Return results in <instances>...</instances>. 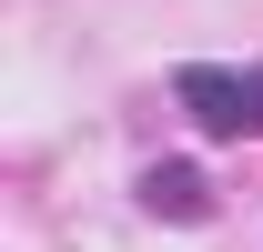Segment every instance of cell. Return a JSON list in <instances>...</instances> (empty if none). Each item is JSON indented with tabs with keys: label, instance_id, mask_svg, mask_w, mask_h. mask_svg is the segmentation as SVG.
I'll use <instances>...</instances> for the list:
<instances>
[{
	"label": "cell",
	"instance_id": "obj_1",
	"mask_svg": "<svg viewBox=\"0 0 263 252\" xmlns=\"http://www.w3.org/2000/svg\"><path fill=\"white\" fill-rule=\"evenodd\" d=\"M172 91H182V111H193L202 131H223V141L263 131V71H213V61H193Z\"/></svg>",
	"mask_w": 263,
	"mask_h": 252
},
{
	"label": "cell",
	"instance_id": "obj_2",
	"mask_svg": "<svg viewBox=\"0 0 263 252\" xmlns=\"http://www.w3.org/2000/svg\"><path fill=\"white\" fill-rule=\"evenodd\" d=\"M142 202H152V212H172V222H202V212H213V192H202L193 161H152V172H142Z\"/></svg>",
	"mask_w": 263,
	"mask_h": 252
}]
</instances>
